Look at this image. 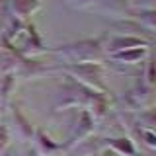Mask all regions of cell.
<instances>
[{
  "instance_id": "obj_1",
  "label": "cell",
  "mask_w": 156,
  "mask_h": 156,
  "mask_svg": "<svg viewBox=\"0 0 156 156\" xmlns=\"http://www.w3.org/2000/svg\"><path fill=\"white\" fill-rule=\"evenodd\" d=\"M68 70L74 74L84 86L92 88L94 92L104 90V82H101V66L94 62H78V65L68 66Z\"/></svg>"
},
{
  "instance_id": "obj_2",
  "label": "cell",
  "mask_w": 156,
  "mask_h": 156,
  "mask_svg": "<svg viewBox=\"0 0 156 156\" xmlns=\"http://www.w3.org/2000/svg\"><path fill=\"white\" fill-rule=\"evenodd\" d=\"M66 55H70L74 61L78 62H86V61H94V58L101 53V47H100V41H94V39H88V41H80V43H74V45H68L65 49Z\"/></svg>"
},
{
  "instance_id": "obj_3",
  "label": "cell",
  "mask_w": 156,
  "mask_h": 156,
  "mask_svg": "<svg viewBox=\"0 0 156 156\" xmlns=\"http://www.w3.org/2000/svg\"><path fill=\"white\" fill-rule=\"evenodd\" d=\"M33 136H35V143H37V150H35L37 154H41V156H53L57 150H62V146L57 144V143H53L49 136H45L43 131H35Z\"/></svg>"
},
{
  "instance_id": "obj_4",
  "label": "cell",
  "mask_w": 156,
  "mask_h": 156,
  "mask_svg": "<svg viewBox=\"0 0 156 156\" xmlns=\"http://www.w3.org/2000/svg\"><path fill=\"white\" fill-rule=\"evenodd\" d=\"M107 146L119 156H136V148L131 139H109Z\"/></svg>"
},
{
  "instance_id": "obj_5",
  "label": "cell",
  "mask_w": 156,
  "mask_h": 156,
  "mask_svg": "<svg viewBox=\"0 0 156 156\" xmlns=\"http://www.w3.org/2000/svg\"><path fill=\"white\" fill-rule=\"evenodd\" d=\"M14 121H16V125H18V136H20V139H23V140L31 139L35 131H33V127L29 125V121L22 115L20 107H14Z\"/></svg>"
},
{
  "instance_id": "obj_6",
  "label": "cell",
  "mask_w": 156,
  "mask_h": 156,
  "mask_svg": "<svg viewBox=\"0 0 156 156\" xmlns=\"http://www.w3.org/2000/svg\"><path fill=\"white\" fill-rule=\"evenodd\" d=\"M144 43L140 41L139 37H131V35H127V37H117L111 41V47H109V51H125V49H133V47H143Z\"/></svg>"
},
{
  "instance_id": "obj_7",
  "label": "cell",
  "mask_w": 156,
  "mask_h": 156,
  "mask_svg": "<svg viewBox=\"0 0 156 156\" xmlns=\"http://www.w3.org/2000/svg\"><path fill=\"white\" fill-rule=\"evenodd\" d=\"M144 53H146V49L133 47V49H125V51L113 53V58H117V61H125V62H136L139 58H143Z\"/></svg>"
},
{
  "instance_id": "obj_8",
  "label": "cell",
  "mask_w": 156,
  "mask_h": 156,
  "mask_svg": "<svg viewBox=\"0 0 156 156\" xmlns=\"http://www.w3.org/2000/svg\"><path fill=\"white\" fill-rule=\"evenodd\" d=\"M8 146H10V133H8V129H6V127H2V125H0V156H4V154H6Z\"/></svg>"
},
{
  "instance_id": "obj_9",
  "label": "cell",
  "mask_w": 156,
  "mask_h": 156,
  "mask_svg": "<svg viewBox=\"0 0 156 156\" xmlns=\"http://www.w3.org/2000/svg\"><path fill=\"white\" fill-rule=\"evenodd\" d=\"M100 156H119L117 152H113V150H104V152H101Z\"/></svg>"
}]
</instances>
